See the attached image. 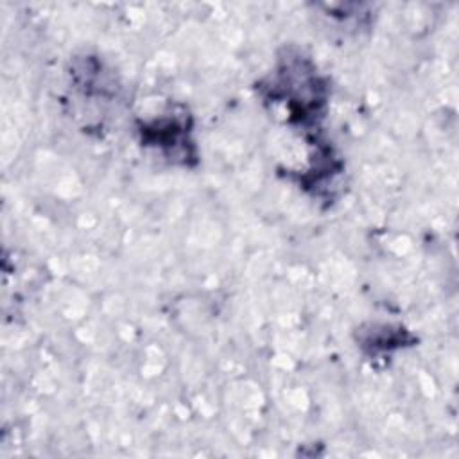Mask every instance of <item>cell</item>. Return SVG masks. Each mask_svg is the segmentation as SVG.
<instances>
[{"instance_id": "7a4b0ae2", "label": "cell", "mask_w": 459, "mask_h": 459, "mask_svg": "<svg viewBox=\"0 0 459 459\" xmlns=\"http://www.w3.org/2000/svg\"><path fill=\"white\" fill-rule=\"evenodd\" d=\"M140 133L142 142L161 147L172 158H179V152L188 154V145H192L188 140V126L178 115L163 117L151 124H142Z\"/></svg>"}, {"instance_id": "6da1fadb", "label": "cell", "mask_w": 459, "mask_h": 459, "mask_svg": "<svg viewBox=\"0 0 459 459\" xmlns=\"http://www.w3.org/2000/svg\"><path fill=\"white\" fill-rule=\"evenodd\" d=\"M267 99L285 104L289 120L308 129L325 117L326 84L314 65L301 56H289L278 65L265 86Z\"/></svg>"}]
</instances>
